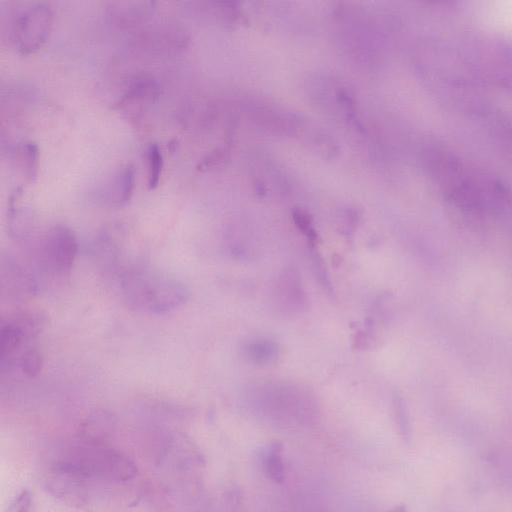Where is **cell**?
<instances>
[{"instance_id":"cell-1","label":"cell","mask_w":512,"mask_h":512,"mask_svg":"<svg viewBox=\"0 0 512 512\" xmlns=\"http://www.w3.org/2000/svg\"><path fill=\"white\" fill-rule=\"evenodd\" d=\"M428 169L444 199L455 208L492 216L511 202V191L501 178L446 148L428 153Z\"/></svg>"},{"instance_id":"cell-2","label":"cell","mask_w":512,"mask_h":512,"mask_svg":"<svg viewBox=\"0 0 512 512\" xmlns=\"http://www.w3.org/2000/svg\"><path fill=\"white\" fill-rule=\"evenodd\" d=\"M127 304L137 311L161 315L184 305L188 287L180 280L150 270L126 272L121 281Z\"/></svg>"},{"instance_id":"cell-3","label":"cell","mask_w":512,"mask_h":512,"mask_svg":"<svg viewBox=\"0 0 512 512\" xmlns=\"http://www.w3.org/2000/svg\"><path fill=\"white\" fill-rule=\"evenodd\" d=\"M461 47L477 83L512 89L511 46L493 38H478Z\"/></svg>"},{"instance_id":"cell-4","label":"cell","mask_w":512,"mask_h":512,"mask_svg":"<svg viewBox=\"0 0 512 512\" xmlns=\"http://www.w3.org/2000/svg\"><path fill=\"white\" fill-rule=\"evenodd\" d=\"M53 14L49 4L35 2L25 6L13 21V39L18 51L31 54L43 46L49 38Z\"/></svg>"},{"instance_id":"cell-5","label":"cell","mask_w":512,"mask_h":512,"mask_svg":"<svg viewBox=\"0 0 512 512\" xmlns=\"http://www.w3.org/2000/svg\"><path fill=\"white\" fill-rule=\"evenodd\" d=\"M78 252L74 231L63 224L54 225L47 232L42 246L46 267L59 275L68 274Z\"/></svg>"},{"instance_id":"cell-6","label":"cell","mask_w":512,"mask_h":512,"mask_svg":"<svg viewBox=\"0 0 512 512\" xmlns=\"http://www.w3.org/2000/svg\"><path fill=\"white\" fill-rule=\"evenodd\" d=\"M135 188V168L131 164L121 166L114 174L104 193L105 201L114 207L124 206L129 202Z\"/></svg>"},{"instance_id":"cell-7","label":"cell","mask_w":512,"mask_h":512,"mask_svg":"<svg viewBox=\"0 0 512 512\" xmlns=\"http://www.w3.org/2000/svg\"><path fill=\"white\" fill-rule=\"evenodd\" d=\"M23 189L18 187L12 192L8 204V229L12 237L24 238L30 230L32 215L30 210L22 203Z\"/></svg>"},{"instance_id":"cell-8","label":"cell","mask_w":512,"mask_h":512,"mask_svg":"<svg viewBox=\"0 0 512 512\" xmlns=\"http://www.w3.org/2000/svg\"><path fill=\"white\" fill-rule=\"evenodd\" d=\"M16 165L27 182H33L38 174L39 149L35 142L23 141L15 147Z\"/></svg>"},{"instance_id":"cell-9","label":"cell","mask_w":512,"mask_h":512,"mask_svg":"<svg viewBox=\"0 0 512 512\" xmlns=\"http://www.w3.org/2000/svg\"><path fill=\"white\" fill-rule=\"evenodd\" d=\"M9 320L20 330L27 341L36 338L48 325V317L41 311H23Z\"/></svg>"},{"instance_id":"cell-10","label":"cell","mask_w":512,"mask_h":512,"mask_svg":"<svg viewBox=\"0 0 512 512\" xmlns=\"http://www.w3.org/2000/svg\"><path fill=\"white\" fill-rule=\"evenodd\" d=\"M159 88L157 83L150 77H138L128 87L121 102H140L157 98Z\"/></svg>"},{"instance_id":"cell-11","label":"cell","mask_w":512,"mask_h":512,"mask_svg":"<svg viewBox=\"0 0 512 512\" xmlns=\"http://www.w3.org/2000/svg\"><path fill=\"white\" fill-rule=\"evenodd\" d=\"M148 188L155 189L160 181L164 160L159 145L156 142L148 144L146 149Z\"/></svg>"},{"instance_id":"cell-12","label":"cell","mask_w":512,"mask_h":512,"mask_svg":"<svg viewBox=\"0 0 512 512\" xmlns=\"http://www.w3.org/2000/svg\"><path fill=\"white\" fill-rule=\"evenodd\" d=\"M19 366L28 377H36L43 366L41 353L36 348L25 349L19 358Z\"/></svg>"},{"instance_id":"cell-13","label":"cell","mask_w":512,"mask_h":512,"mask_svg":"<svg viewBox=\"0 0 512 512\" xmlns=\"http://www.w3.org/2000/svg\"><path fill=\"white\" fill-rule=\"evenodd\" d=\"M266 471L269 476L277 482H281L284 478V467L281 458V448L279 444H273L265 460Z\"/></svg>"},{"instance_id":"cell-14","label":"cell","mask_w":512,"mask_h":512,"mask_svg":"<svg viewBox=\"0 0 512 512\" xmlns=\"http://www.w3.org/2000/svg\"><path fill=\"white\" fill-rule=\"evenodd\" d=\"M276 354V346L269 341L253 343L249 348L250 357L257 362H269Z\"/></svg>"},{"instance_id":"cell-15","label":"cell","mask_w":512,"mask_h":512,"mask_svg":"<svg viewBox=\"0 0 512 512\" xmlns=\"http://www.w3.org/2000/svg\"><path fill=\"white\" fill-rule=\"evenodd\" d=\"M6 512H34L31 493L28 490L21 491L9 504Z\"/></svg>"},{"instance_id":"cell-16","label":"cell","mask_w":512,"mask_h":512,"mask_svg":"<svg viewBox=\"0 0 512 512\" xmlns=\"http://www.w3.org/2000/svg\"><path fill=\"white\" fill-rule=\"evenodd\" d=\"M395 512H404V510L402 508H400V509H397Z\"/></svg>"}]
</instances>
